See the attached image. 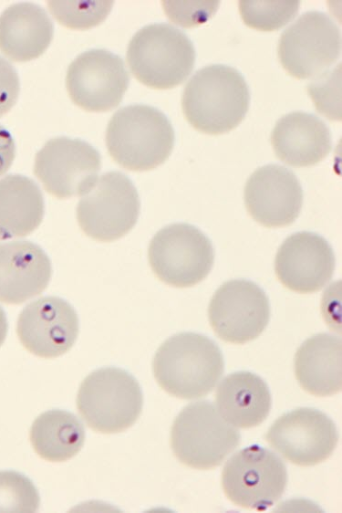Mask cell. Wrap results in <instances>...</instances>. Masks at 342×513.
I'll return each mask as SVG.
<instances>
[{
  "label": "cell",
  "instance_id": "cell-1",
  "mask_svg": "<svg viewBox=\"0 0 342 513\" xmlns=\"http://www.w3.org/2000/svg\"><path fill=\"white\" fill-rule=\"evenodd\" d=\"M152 369L158 384L181 399L208 394L223 373L224 361L217 344L199 333L182 332L157 350Z\"/></svg>",
  "mask_w": 342,
  "mask_h": 513
},
{
  "label": "cell",
  "instance_id": "cell-2",
  "mask_svg": "<svg viewBox=\"0 0 342 513\" xmlns=\"http://www.w3.org/2000/svg\"><path fill=\"white\" fill-rule=\"evenodd\" d=\"M249 89L243 76L225 65L198 70L186 84L181 107L188 122L207 134H222L235 128L249 106Z\"/></svg>",
  "mask_w": 342,
  "mask_h": 513
},
{
  "label": "cell",
  "instance_id": "cell-3",
  "mask_svg": "<svg viewBox=\"0 0 342 513\" xmlns=\"http://www.w3.org/2000/svg\"><path fill=\"white\" fill-rule=\"evenodd\" d=\"M106 144L111 158L134 172L152 170L170 156L174 131L159 110L142 104L119 110L110 119Z\"/></svg>",
  "mask_w": 342,
  "mask_h": 513
},
{
  "label": "cell",
  "instance_id": "cell-4",
  "mask_svg": "<svg viewBox=\"0 0 342 513\" xmlns=\"http://www.w3.org/2000/svg\"><path fill=\"white\" fill-rule=\"evenodd\" d=\"M126 57L139 81L150 88L166 89L180 85L190 75L195 50L183 32L159 23L142 27L132 37Z\"/></svg>",
  "mask_w": 342,
  "mask_h": 513
},
{
  "label": "cell",
  "instance_id": "cell-5",
  "mask_svg": "<svg viewBox=\"0 0 342 513\" xmlns=\"http://www.w3.org/2000/svg\"><path fill=\"white\" fill-rule=\"evenodd\" d=\"M143 405L140 384L128 372L105 367L81 382L77 407L87 425L102 434H117L138 420Z\"/></svg>",
  "mask_w": 342,
  "mask_h": 513
},
{
  "label": "cell",
  "instance_id": "cell-6",
  "mask_svg": "<svg viewBox=\"0 0 342 513\" xmlns=\"http://www.w3.org/2000/svg\"><path fill=\"white\" fill-rule=\"evenodd\" d=\"M239 444V432L208 401L185 406L171 430V447L175 457L194 469L218 466Z\"/></svg>",
  "mask_w": 342,
  "mask_h": 513
},
{
  "label": "cell",
  "instance_id": "cell-7",
  "mask_svg": "<svg viewBox=\"0 0 342 513\" xmlns=\"http://www.w3.org/2000/svg\"><path fill=\"white\" fill-rule=\"evenodd\" d=\"M140 203L132 182L119 172L98 178L77 206V220L88 237L112 242L128 234L137 223Z\"/></svg>",
  "mask_w": 342,
  "mask_h": 513
},
{
  "label": "cell",
  "instance_id": "cell-8",
  "mask_svg": "<svg viewBox=\"0 0 342 513\" xmlns=\"http://www.w3.org/2000/svg\"><path fill=\"white\" fill-rule=\"evenodd\" d=\"M148 257L154 275L175 288H189L210 273L214 253L211 241L188 224H172L151 239Z\"/></svg>",
  "mask_w": 342,
  "mask_h": 513
},
{
  "label": "cell",
  "instance_id": "cell-9",
  "mask_svg": "<svg viewBox=\"0 0 342 513\" xmlns=\"http://www.w3.org/2000/svg\"><path fill=\"white\" fill-rule=\"evenodd\" d=\"M287 472L273 452L251 445L235 453L224 465L222 487L234 505L255 510L273 506L284 494Z\"/></svg>",
  "mask_w": 342,
  "mask_h": 513
},
{
  "label": "cell",
  "instance_id": "cell-10",
  "mask_svg": "<svg viewBox=\"0 0 342 513\" xmlns=\"http://www.w3.org/2000/svg\"><path fill=\"white\" fill-rule=\"evenodd\" d=\"M341 34L331 18L318 11L303 14L281 35L278 58L296 79L319 76L340 56Z\"/></svg>",
  "mask_w": 342,
  "mask_h": 513
},
{
  "label": "cell",
  "instance_id": "cell-11",
  "mask_svg": "<svg viewBox=\"0 0 342 513\" xmlns=\"http://www.w3.org/2000/svg\"><path fill=\"white\" fill-rule=\"evenodd\" d=\"M100 166V155L91 145L57 137L37 152L34 173L48 194L67 199L88 193L98 179Z\"/></svg>",
  "mask_w": 342,
  "mask_h": 513
},
{
  "label": "cell",
  "instance_id": "cell-12",
  "mask_svg": "<svg viewBox=\"0 0 342 513\" xmlns=\"http://www.w3.org/2000/svg\"><path fill=\"white\" fill-rule=\"evenodd\" d=\"M210 325L223 341L244 344L257 338L270 319V306L264 290L246 279L223 283L208 307Z\"/></svg>",
  "mask_w": 342,
  "mask_h": 513
},
{
  "label": "cell",
  "instance_id": "cell-13",
  "mask_svg": "<svg viewBox=\"0 0 342 513\" xmlns=\"http://www.w3.org/2000/svg\"><path fill=\"white\" fill-rule=\"evenodd\" d=\"M122 59L105 49L80 54L69 65L66 87L71 100L81 109L103 112L117 107L129 86Z\"/></svg>",
  "mask_w": 342,
  "mask_h": 513
},
{
  "label": "cell",
  "instance_id": "cell-14",
  "mask_svg": "<svg viewBox=\"0 0 342 513\" xmlns=\"http://www.w3.org/2000/svg\"><path fill=\"white\" fill-rule=\"evenodd\" d=\"M268 444L289 462L312 466L334 452L338 434L334 422L314 408H298L280 416L265 435Z\"/></svg>",
  "mask_w": 342,
  "mask_h": 513
},
{
  "label": "cell",
  "instance_id": "cell-15",
  "mask_svg": "<svg viewBox=\"0 0 342 513\" xmlns=\"http://www.w3.org/2000/svg\"><path fill=\"white\" fill-rule=\"evenodd\" d=\"M16 333L32 354L45 359L68 351L78 335V318L73 307L58 297H43L20 313Z\"/></svg>",
  "mask_w": 342,
  "mask_h": 513
},
{
  "label": "cell",
  "instance_id": "cell-16",
  "mask_svg": "<svg viewBox=\"0 0 342 513\" xmlns=\"http://www.w3.org/2000/svg\"><path fill=\"white\" fill-rule=\"evenodd\" d=\"M244 204L250 215L266 227L291 225L299 215L303 191L294 173L268 164L254 171L244 186Z\"/></svg>",
  "mask_w": 342,
  "mask_h": 513
},
{
  "label": "cell",
  "instance_id": "cell-17",
  "mask_svg": "<svg viewBox=\"0 0 342 513\" xmlns=\"http://www.w3.org/2000/svg\"><path fill=\"white\" fill-rule=\"evenodd\" d=\"M335 256L322 236L300 232L288 236L275 259L278 280L288 289L306 294L320 290L331 279Z\"/></svg>",
  "mask_w": 342,
  "mask_h": 513
},
{
  "label": "cell",
  "instance_id": "cell-18",
  "mask_svg": "<svg viewBox=\"0 0 342 513\" xmlns=\"http://www.w3.org/2000/svg\"><path fill=\"white\" fill-rule=\"evenodd\" d=\"M52 275L44 250L29 241L0 243V302L20 304L42 293Z\"/></svg>",
  "mask_w": 342,
  "mask_h": 513
},
{
  "label": "cell",
  "instance_id": "cell-19",
  "mask_svg": "<svg viewBox=\"0 0 342 513\" xmlns=\"http://www.w3.org/2000/svg\"><path fill=\"white\" fill-rule=\"evenodd\" d=\"M271 143L283 162L294 167H308L327 156L332 139L326 123L316 116L295 111L276 122Z\"/></svg>",
  "mask_w": 342,
  "mask_h": 513
},
{
  "label": "cell",
  "instance_id": "cell-20",
  "mask_svg": "<svg viewBox=\"0 0 342 513\" xmlns=\"http://www.w3.org/2000/svg\"><path fill=\"white\" fill-rule=\"evenodd\" d=\"M54 34L46 11L32 3H18L0 16V50L13 61L25 62L41 56Z\"/></svg>",
  "mask_w": 342,
  "mask_h": 513
},
{
  "label": "cell",
  "instance_id": "cell-21",
  "mask_svg": "<svg viewBox=\"0 0 342 513\" xmlns=\"http://www.w3.org/2000/svg\"><path fill=\"white\" fill-rule=\"evenodd\" d=\"M341 354L340 338L320 333L307 339L295 355V374L299 385L318 397L339 393L342 387Z\"/></svg>",
  "mask_w": 342,
  "mask_h": 513
},
{
  "label": "cell",
  "instance_id": "cell-22",
  "mask_svg": "<svg viewBox=\"0 0 342 513\" xmlns=\"http://www.w3.org/2000/svg\"><path fill=\"white\" fill-rule=\"evenodd\" d=\"M217 410L233 426L252 428L262 424L271 409V394L259 376L237 372L226 376L215 392Z\"/></svg>",
  "mask_w": 342,
  "mask_h": 513
},
{
  "label": "cell",
  "instance_id": "cell-23",
  "mask_svg": "<svg viewBox=\"0 0 342 513\" xmlns=\"http://www.w3.org/2000/svg\"><path fill=\"white\" fill-rule=\"evenodd\" d=\"M44 212L42 193L31 179L19 174L0 179V240L31 234Z\"/></svg>",
  "mask_w": 342,
  "mask_h": 513
},
{
  "label": "cell",
  "instance_id": "cell-24",
  "mask_svg": "<svg viewBox=\"0 0 342 513\" xmlns=\"http://www.w3.org/2000/svg\"><path fill=\"white\" fill-rule=\"evenodd\" d=\"M29 438L41 458L49 462H64L82 448L85 430L73 414L54 409L36 417L30 428Z\"/></svg>",
  "mask_w": 342,
  "mask_h": 513
},
{
  "label": "cell",
  "instance_id": "cell-25",
  "mask_svg": "<svg viewBox=\"0 0 342 513\" xmlns=\"http://www.w3.org/2000/svg\"><path fill=\"white\" fill-rule=\"evenodd\" d=\"M299 5V1H240L239 11L248 26L274 31L295 17Z\"/></svg>",
  "mask_w": 342,
  "mask_h": 513
},
{
  "label": "cell",
  "instance_id": "cell-26",
  "mask_svg": "<svg viewBox=\"0 0 342 513\" xmlns=\"http://www.w3.org/2000/svg\"><path fill=\"white\" fill-rule=\"evenodd\" d=\"M47 5L51 14L61 25L73 29H87L105 20L113 2L49 1Z\"/></svg>",
  "mask_w": 342,
  "mask_h": 513
},
{
  "label": "cell",
  "instance_id": "cell-27",
  "mask_svg": "<svg viewBox=\"0 0 342 513\" xmlns=\"http://www.w3.org/2000/svg\"><path fill=\"white\" fill-rule=\"evenodd\" d=\"M39 494L33 482L16 471H0V512H36Z\"/></svg>",
  "mask_w": 342,
  "mask_h": 513
},
{
  "label": "cell",
  "instance_id": "cell-28",
  "mask_svg": "<svg viewBox=\"0 0 342 513\" xmlns=\"http://www.w3.org/2000/svg\"><path fill=\"white\" fill-rule=\"evenodd\" d=\"M340 74L339 63L332 71L319 75V78L313 80L307 89L318 111L334 120H341Z\"/></svg>",
  "mask_w": 342,
  "mask_h": 513
},
{
  "label": "cell",
  "instance_id": "cell-29",
  "mask_svg": "<svg viewBox=\"0 0 342 513\" xmlns=\"http://www.w3.org/2000/svg\"><path fill=\"white\" fill-rule=\"evenodd\" d=\"M167 16L181 26L205 23L217 10L219 2H162Z\"/></svg>",
  "mask_w": 342,
  "mask_h": 513
},
{
  "label": "cell",
  "instance_id": "cell-30",
  "mask_svg": "<svg viewBox=\"0 0 342 513\" xmlns=\"http://www.w3.org/2000/svg\"><path fill=\"white\" fill-rule=\"evenodd\" d=\"M19 79L16 69L0 57V117L7 113L17 100Z\"/></svg>",
  "mask_w": 342,
  "mask_h": 513
},
{
  "label": "cell",
  "instance_id": "cell-31",
  "mask_svg": "<svg viewBox=\"0 0 342 513\" xmlns=\"http://www.w3.org/2000/svg\"><path fill=\"white\" fill-rule=\"evenodd\" d=\"M15 156V141L9 131L0 125V176L10 168Z\"/></svg>",
  "mask_w": 342,
  "mask_h": 513
},
{
  "label": "cell",
  "instance_id": "cell-32",
  "mask_svg": "<svg viewBox=\"0 0 342 513\" xmlns=\"http://www.w3.org/2000/svg\"><path fill=\"white\" fill-rule=\"evenodd\" d=\"M8 330L7 319L5 312L0 307V347L4 343Z\"/></svg>",
  "mask_w": 342,
  "mask_h": 513
}]
</instances>
